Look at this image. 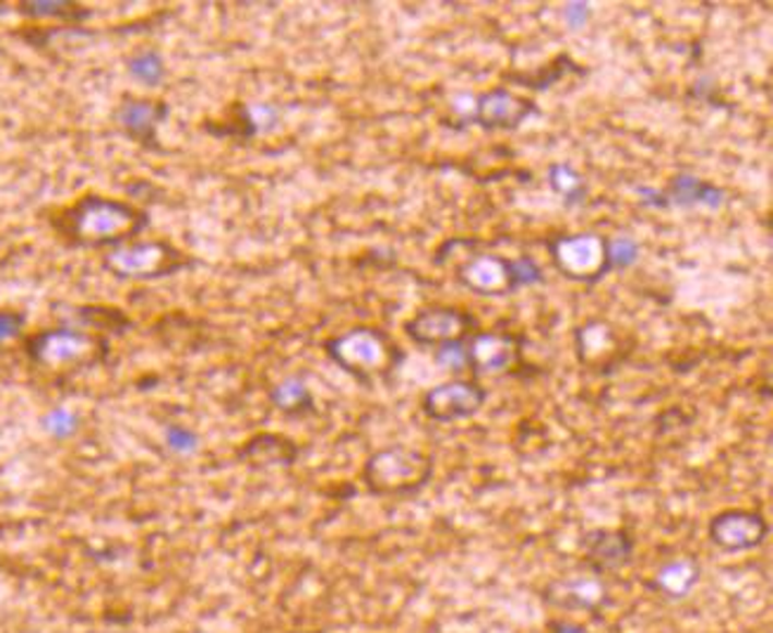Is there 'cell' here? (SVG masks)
<instances>
[{
    "instance_id": "obj_1",
    "label": "cell",
    "mask_w": 773,
    "mask_h": 633,
    "mask_svg": "<svg viewBox=\"0 0 773 633\" xmlns=\"http://www.w3.org/2000/svg\"><path fill=\"white\" fill-rule=\"evenodd\" d=\"M150 215L128 201L88 192L67 206L48 211V225L71 249H117L135 241Z\"/></svg>"
},
{
    "instance_id": "obj_2",
    "label": "cell",
    "mask_w": 773,
    "mask_h": 633,
    "mask_svg": "<svg viewBox=\"0 0 773 633\" xmlns=\"http://www.w3.org/2000/svg\"><path fill=\"white\" fill-rule=\"evenodd\" d=\"M24 353L34 367L50 373L93 369L107 362L109 338L91 329L55 326L24 336Z\"/></svg>"
},
{
    "instance_id": "obj_3",
    "label": "cell",
    "mask_w": 773,
    "mask_h": 633,
    "mask_svg": "<svg viewBox=\"0 0 773 633\" xmlns=\"http://www.w3.org/2000/svg\"><path fill=\"white\" fill-rule=\"evenodd\" d=\"M324 350L334 365L365 385L385 381L403 362V353H400L393 338L385 336L381 329L371 326H357L346 331V334L329 338Z\"/></svg>"
},
{
    "instance_id": "obj_4",
    "label": "cell",
    "mask_w": 773,
    "mask_h": 633,
    "mask_svg": "<svg viewBox=\"0 0 773 633\" xmlns=\"http://www.w3.org/2000/svg\"><path fill=\"white\" fill-rule=\"evenodd\" d=\"M433 478V458L393 444L379 450L367 458L362 468V480L371 494L377 497H407L419 492Z\"/></svg>"
},
{
    "instance_id": "obj_5",
    "label": "cell",
    "mask_w": 773,
    "mask_h": 633,
    "mask_svg": "<svg viewBox=\"0 0 773 633\" xmlns=\"http://www.w3.org/2000/svg\"><path fill=\"white\" fill-rule=\"evenodd\" d=\"M103 265L117 279H162L192 265V258L170 241H131L107 251Z\"/></svg>"
},
{
    "instance_id": "obj_6",
    "label": "cell",
    "mask_w": 773,
    "mask_h": 633,
    "mask_svg": "<svg viewBox=\"0 0 773 633\" xmlns=\"http://www.w3.org/2000/svg\"><path fill=\"white\" fill-rule=\"evenodd\" d=\"M551 261L572 282L594 284L604 279L608 267V239L598 235H570L549 241Z\"/></svg>"
},
{
    "instance_id": "obj_7",
    "label": "cell",
    "mask_w": 773,
    "mask_h": 633,
    "mask_svg": "<svg viewBox=\"0 0 773 633\" xmlns=\"http://www.w3.org/2000/svg\"><path fill=\"white\" fill-rule=\"evenodd\" d=\"M485 402H488V391L476 379H456L431 387L421 399V411L431 421L452 423L478 414Z\"/></svg>"
},
{
    "instance_id": "obj_8",
    "label": "cell",
    "mask_w": 773,
    "mask_h": 633,
    "mask_svg": "<svg viewBox=\"0 0 773 633\" xmlns=\"http://www.w3.org/2000/svg\"><path fill=\"white\" fill-rule=\"evenodd\" d=\"M523 336L515 334H497V331H474L466 338V357L468 369L474 377H497L507 373L513 367L521 365L523 353Z\"/></svg>"
},
{
    "instance_id": "obj_9",
    "label": "cell",
    "mask_w": 773,
    "mask_h": 633,
    "mask_svg": "<svg viewBox=\"0 0 773 633\" xmlns=\"http://www.w3.org/2000/svg\"><path fill=\"white\" fill-rule=\"evenodd\" d=\"M476 320L471 314L448 308V306H436V308H424L412 320L405 322V334L424 348H440L450 341H464L474 334Z\"/></svg>"
},
{
    "instance_id": "obj_10",
    "label": "cell",
    "mask_w": 773,
    "mask_h": 633,
    "mask_svg": "<svg viewBox=\"0 0 773 633\" xmlns=\"http://www.w3.org/2000/svg\"><path fill=\"white\" fill-rule=\"evenodd\" d=\"M707 535L726 553H742L762 546L769 537V523L760 511L728 509L710 521Z\"/></svg>"
},
{
    "instance_id": "obj_11",
    "label": "cell",
    "mask_w": 773,
    "mask_h": 633,
    "mask_svg": "<svg viewBox=\"0 0 773 633\" xmlns=\"http://www.w3.org/2000/svg\"><path fill=\"white\" fill-rule=\"evenodd\" d=\"M533 114H537L533 99L515 95L507 88H495L476 97L468 121L485 128V131H513Z\"/></svg>"
},
{
    "instance_id": "obj_12",
    "label": "cell",
    "mask_w": 773,
    "mask_h": 633,
    "mask_svg": "<svg viewBox=\"0 0 773 633\" xmlns=\"http://www.w3.org/2000/svg\"><path fill=\"white\" fill-rule=\"evenodd\" d=\"M166 119H168V105L164 99L126 95L123 103L117 109V123L126 133V138L147 150H159L156 147V131H159V126Z\"/></svg>"
},
{
    "instance_id": "obj_13",
    "label": "cell",
    "mask_w": 773,
    "mask_h": 633,
    "mask_svg": "<svg viewBox=\"0 0 773 633\" xmlns=\"http://www.w3.org/2000/svg\"><path fill=\"white\" fill-rule=\"evenodd\" d=\"M456 282L478 296H509L515 291L511 261L490 253H478L456 267Z\"/></svg>"
},
{
    "instance_id": "obj_14",
    "label": "cell",
    "mask_w": 773,
    "mask_h": 633,
    "mask_svg": "<svg viewBox=\"0 0 773 633\" xmlns=\"http://www.w3.org/2000/svg\"><path fill=\"white\" fill-rule=\"evenodd\" d=\"M544 600L554 608L570 610V612H598L606 606L608 600V588L600 582L598 574L594 577H563L554 580L547 592H544Z\"/></svg>"
},
{
    "instance_id": "obj_15",
    "label": "cell",
    "mask_w": 773,
    "mask_h": 633,
    "mask_svg": "<svg viewBox=\"0 0 773 633\" xmlns=\"http://www.w3.org/2000/svg\"><path fill=\"white\" fill-rule=\"evenodd\" d=\"M586 565L594 574H608L629 563L634 553V539L625 529H594L584 537Z\"/></svg>"
},
{
    "instance_id": "obj_16",
    "label": "cell",
    "mask_w": 773,
    "mask_h": 633,
    "mask_svg": "<svg viewBox=\"0 0 773 633\" xmlns=\"http://www.w3.org/2000/svg\"><path fill=\"white\" fill-rule=\"evenodd\" d=\"M700 574H703V570H700L695 558H671L665 565L657 568L651 580V588L669 600H683L698 586Z\"/></svg>"
},
{
    "instance_id": "obj_17",
    "label": "cell",
    "mask_w": 773,
    "mask_h": 633,
    "mask_svg": "<svg viewBox=\"0 0 773 633\" xmlns=\"http://www.w3.org/2000/svg\"><path fill=\"white\" fill-rule=\"evenodd\" d=\"M724 196L726 194L724 190H720V187H714L695 176H689V172H681V176L671 180L669 190L665 192L667 206H683V208L705 206L712 211L724 206Z\"/></svg>"
},
{
    "instance_id": "obj_18",
    "label": "cell",
    "mask_w": 773,
    "mask_h": 633,
    "mask_svg": "<svg viewBox=\"0 0 773 633\" xmlns=\"http://www.w3.org/2000/svg\"><path fill=\"white\" fill-rule=\"evenodd\" d=\"M239 458L251 466H292L298 458V447L284 435L261 433L241 447Z\"/></svg>"
},
{
    "instance_id": "obj_19",
    "label": "cell",
    "mask_w": 773,
    "mask_h": 633,
    "mask_svg": "<svg viewBox=\"0 0 773 633\" xmlns=\"http://www.w3.org/2000/svg\"><path fill=\"white\" fill-rule=\"evenodd\" d=\"M270 399L286 416H308L314 411V397L300 377H286L270 391Z\"/></svg>"
},
{
    "instance_id": "obj_20",
    "label": "cell",
    "mask_w": 773,
    "mask_h": 633,
    "mask_svg": "<svg viewBox=\"0 0 773 633\" xmlns=\"http://www.w3.org/2000/svg\"><path fill=\"white\" fill-rule=\"evenodd\" d=\"M17 12L32 20H62V22H83L91 17V10L71 0H24L17 3Z\"/></svg>"
},
{
    "instance_id": "obj_21",
    "label": "cell",
    "mask_w": 773,
    "mask_h": 633,
    "mask_svg": "<svg viewBox=\"0 0 773 633\" xmlns=\"http://www.w3.org/2000/svg\"><path fill=\"white\" fill-rule=\"evenodd\" d=\"M568 71H575V74H582V76H584V69H580L575 62H572L568 55H558L551 64L539 69L537 74H507V81L521 83L523 88L547 91V88H551L554 83L561 81V79L568 74Z\"/></svg>"
},
{
    "instance_id": "obj_22",
    "label": "cell",
    "mask_w": 773,
    "mask_h": 633,
    "mask_svg": "<svg viewBox=\"0 0 773 633\" xmlns=\"http://www.w3.org/2000/svg\"><path fill=\"white\" fill-rule=\"evenodd\" d=\"M74 316L91 331H97V334H103V331H117V334H123V331L131 326V320H128L126 312L109 306H81L76 308Z\"/></svg>"
},
{
    "instance_id": "obj_23",
    "label": "cell",
    "mask_w": 773,
    "mask_h": 633,
    "mask_svg": "<svg viewBox=\"0 0 773 633\" xmlns=\"http://www.w3.org/2000/svg\"><path fill=\"white\" fill-rule=\"evenodd\" d=\"M547 178H549L551 190L558 196H563V201H566L568 206L580 204V201L586 196L584 178L580 176L575 168L568 166V164H551Z\"/></svg>"
},
{
    "instance_id": "obj_24",
    "label": "cell",
    "mask_w": 773,
    "mask_h": 633,
    "mask_svg": "<svg viewBox=\"0 0 773 633\" xmlns=\"http://www.w3.org/2000/svg\"><path fill=\"white\" fill-rule=\"evenodd\" d=\"M128 74H131L138 83L147 85V88H156L166 79V62L164 57L156 50H140L135 55L128 57Z\"/></svg>"
},
{
    "instance_id": "obj_25",
    "label": "cell",
    "mask_w": 773,
    "mask_h": 633,
    "mask_svg": "<svg viewBox=\"0 0 773 633\" xmlns=\"http://www.w3.org/2000/svg\"><path fill=\"white\" fill-rule=\"evenodd\" d=\"M615 348V338L604 324H590L578 331V350L584 365H596L600 357Z\"/></svg>"
},
{
    "instance_id": "obj_26",
    "label": "cell",
    "mask_w": 773,
    "mask_h": 633,
    "mask_svg": "<svg viewBox=\"0 0 773 633\" xmlns=\"http://www.w3.org/2000/svg\"><path fill=\"white\" fill-rule=\"evenodd\" d=\"M204 128L216 138H251L258 133L249 107L241 105V103L227 111V117L221 121L218 128H209V126H204Z\"/></svg>"
},
{
    "instance_id": "obj_27",
    "label": "cell",
    "mask_w": 773,
    "mask_h": 633,
    "mask_svg": "<svg viewBox=\"0 0 773 633\" xmlns=\"http://www.w3.org/2000/svg\"><path fill=\"white\" fill-rule=\"evenodd\" d=\"M40 426L46 433L55 440H69V438H74L76 435V430L81 426L79 421V414L76 411H71V409H64V407H55L50 409L46 416L40 419Z\"/></svg>"
},
{
    "instance_id": "obj_28",
    "label": "cell",
    "mask_w": 773,
    "mask_h": 633,
    "mask_svg": "<svg viewBox=\"0 0 773 633\" xmlns=\"http://www.w3.org/2000/svg\"><path fill=\"white\" fill-rule=\"evenodd\" d=\"M639 241L632 237H615L608 239V267L613 270H625L632 267L639 261Z\"/></svg>"
},
{
    "instance_id": "obj_29",
    "label": "cell",
    "mask_w": 773,
    "mask_h": 633,
    "mask_svg": "<svg viewBox=\"0 0 773 633\" xmlns=\"http://www.w3.org/2000/svg\"><path fill=\"white\" fill-rule=\"evenodd\" d=\"M164 440H166V447L180 456L194 454L199 450V435L188 426H178V423L168 426L166 433H164Z\"/></svg>"
},
{
    "instance_id": "obj_30",
    "label": "cell",
    "mask_w": 773,
    "mask_h": 633,
    "mask_svg": "<svg viewBox=\"0 0 773 633\" xmlns=\"http://www.w3.org/2000/svg\"><path fill=\"white\" fill-rule=\"evenodd\" d=\"M436 362L448 369L460 373L464 369H468V357H466V338L464 341H450L445 345H440L436 348Z\"/></svg>"
},
{
    "instance_id": "obj_31",
    "label": "cell",
    "mask_w": 773,
    "mask_h": 633,
    "mask_svg": "<svg viewBox=\"0 0 773 633\" xmlns=\"http://www.w3.org/2000/svg\"><path fill=\"white\" fill-rule=\"evenodd\" d=\"M511 277L515 284V291L523 289V286L544 282L542 267L535 261H530V258H515V261H511Z\"/></svg>"
},
{
    "instance_id": "obj_32",
    "label": "cell",
    "mask_w": 773,
    "mask_h": 633,
    "mask_svg": "<svg viewBox=\"0 0 773 633\" xmlns=\"http://www.w3.org/2000/svg\"><path fill=\"white\" fill-rule=\"evenodd\" d=\"M26 326V314L20 310L0 308V345H5L10 341H17L24 336Z\"/></svg>"
},
{
    "instance_id": "obj_33",
    "label": "cell",
    "mask_w": 773,
    "mask_h": 633,
    "mask_svg": "<svg viewBox=\"0 0 773 633\" xmlns=\"http://www.w3.org/2000/svg\"><path fill=\"white\" fill-rule=\"evenodd\" d=\"M566 24L572 28V32H578L592 17V8L590 3H570L566 5Z\"/></svg>"
},
{
    "instance_id": "obj_34",
    "label": "cell",
    "mask_w": 773,
    "mask_h": 633,
    "mask_svg": "<svg viewBox=\"0 0 773 633\" xmlns=\"http://www.w3.org/2000/svg\"><path fill=\"white\" fill-rule=\"evenodd\" d=\"M249 111H251V119H253V123H255V131H263L265 126L270 128L272 123L277 121V111L272 109L270 105H258V107H253V109H249Z\"/></svg>"
},
{
    "instance_id": "obj_35",
    "label": "cell",
    "mask_w": 773,
    "mask_h": 633,
    "mask_svg": "<svg viewBox=\"0 0 773 633\" xmlns=\"http://www.w3.org/2000/svg\"><path fill=\"white\" fill-rule=\"evenodd\" d=\"M547 633H586V629L578 622H568V620H556L549 624Z\"/></svg>"
}]
</instances>
